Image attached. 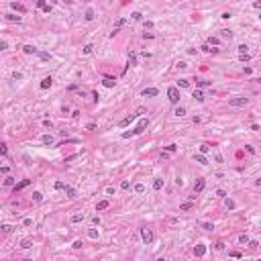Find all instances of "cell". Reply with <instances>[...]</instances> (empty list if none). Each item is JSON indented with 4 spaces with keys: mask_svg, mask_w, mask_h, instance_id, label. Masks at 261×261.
Returning <instances> with one entry per match:
<instances>
[{
    "mask_svg": "<svg viewBox=\"0 0 261 261\" xmlns=\"http://www.w3.org/2000/svg\"><path fill=\"white\" fill-rule=\"evenodd\" d=\"M202 229H204V230H212V229H214V224H212V223H202Z\"/></svg>",
    "mask_w": 261,
    "mask_h": 261,
    "instance_id": "d590c367",
    "label": "cell"
},
{
    "mask_svg": "<svg viewBox=\"0 0 261 261\" xmlns=\"http://www.w3.org/2000/svg\"><path fill=\"white\" fill-rule=\"evenodd\" d=\"M216 196H220V198H226V192H224V190H216Z\"/></svg>",
    "mask_w": 261,
    "mask_h": 261,
    "instance_id": "bcb514c9",
    "label": "cell"
},
{
    "mask_svg": "<svg viewBox=\"0 0 261 261\" xmlns=\"http://www.w3.org/2000/svg\"><path fill=\"white\" fill-rule=\"evenodd\" d=\"M108 206H110V202H108V200H100L98 204H96V210H106Z\"/></svg>",
    "mask_w": 261,
    "mask_h": 261,
    "instance_id": "5bb4252c",
    "label": "cell"
},
{
    "mask_svg": "<svg viewBox=\"0 0 261 261\" xmlns=\"http://www.w3.org/2000/svg\"><path fill=\"white\" fill-rule=\"evenodd\" d=\"M33 224V218H25V226H31Z\"/></svg>",
    "mask_w": 261,
    "mask_h": 261,
    "instance_id": "6f0895ef",
    "label": "cell"
},
{
    "mask_svg": "<svg viewBox=\"0 0 261 261\" xmlns=\"http://www.w3.org/2000/svg\"><path fill=\"white\" fill-rule=\"evenodd\" d=\"M245 149H247V151H249V153H251V155L255 153V149H253V147H251V145H245Z\"/></svg>",
    "mask_w": 261,
    "mask_h": 261,
    "instance_id": "94428289",
    "label": "cell"
},
{
    "mask_svg": "<svg viewBox=\"0 0 261 261\" xmlns=\"http://www.w3.org/2000/svg\"><path fill=\"white\" fill-rule=\"evenodd\" d=\"M137 112H135V114H130V116H127V118H124V120H120V123H118V127H127V124H130L133 123V120H135V118H137Z\"/></svg>",
    "mask_w": 261,
    "mask_h": 261,
    "instance_id": "ba28073f",
    "label": "cell"
},
{
    "mask_svg": "<svg viewBox=\"0 0 261 261\" xmlns=\"http://www.w3.org/2000/svg\"><path fill=\"white\" fill-rule=\"evenodd\" d=\"M12 80H23V74H21V71H14V74H12Z\"/></svg>",
    "mask_w": 261,
    "mask_h": 261,
    "instance_id": "7bdbcfd3",
    "label": "cell"
},
{
    "mask_svg": "<svg viewBox=\"0 0 261 261\" xmlns=\"http://www.w3.org/2000/svg\"><path fill=\"white\" fill-rule=\"evenodd\" d=\"M173 114H176V116H184L186 114V108L184 106H177L176 110H173Z\"/></svg>",
    "mask_w": 261,
    "mask_h": 261,
    "instance_id": "484cf974",
    "label": "cell"
},
{
    "mask_svg": "<svg viewBox=\"0 0 261 261\" xmlns=\"http://www.w3.org/2000/svg\"><path fill=\"white\" fill-rule=\"evenodd\" d=\"M80 2H88V0H80Z\"/></svg>",
    "mask_w": 261,
    "mask_h": 261,
    "instance_id": "be15d7a7",
    "label": "cell"
},
{
    "mask_svg": "<svg viewBox=\"0 0 261 261\" xmlns=\"http://www.w3.org/2000/svg\"><path fill=\"white\" fill-rule=\"evenodd\" d=\"M239 53H247V45H241V47H239Z\"/></svg>",
    "mask_w": 261,
    "mask_h": 261,
    "instance_id": "9f6ffc18",
    "label": "cell"
},
{
    "mask_svg": "<svg viewBox=\"0 0 261 261\" xmlns=\"http://www.w3.org/2000/svg\"><path fill=\"white\" fill-rule=\"evenodd\" d=\"M88 237H90V239H98V230H96V229H90V230H88Z\"/></svg>",
    "mask_w": 261,
    "mask_h": 261,
    "instance_id": "f546056e",
    "label": "cell"
},
{
    "mask_svg": "<svg viewBox=\"0 0 261 261\" xmlns=\"http://www.w3.org/2000/svg\"><path fill=\"white\" fill-rule=\"evenodd\" d=\"M10 6H12V10H16V12H21V14H23V12H27V6H23V4H16V2H12Z\"/></svg>",
    "mask_w": 261,
    "mask_h": 261,
    "instance_id": "4fadbf2b",
    "label": "cell"
},
{
    "mask_svg": "<svg viewBox=\"0 0 261 261\" xmlns=\"http://www.w3.org/2000/svg\"><path fill=\"white\" fill-rule=\"evenodd\" d=\"M37 8H41L43 12H49V10H51V6L47 4L45 0H37Z\"/></svg>",
    "mask_w": 261,
    "mask_h": 261,
    "instance_id": "9c48e42d",
    "label": "cell"
},
{
    "mask_svg": "<svg viewBox=\"0 0 261 261\" xmlns=\"http://www.w3.org/2000/svg\"><path fill=\"white\" fill-rule=\"evenodd\" d=\"M129 65H137V55L129 53Z\"/></svg>",
    "mask_w": 261,
    "mask_h": 261,
    "instance_id": "4316f807",
    "label": "cell"
},
{
    "mask_svg": "<svg viewBox=\"0 0 261 261\" xmlns=\"http://www.w3.org/2000/svg\"><path fill=\"white\" fill-rule=\"evenodd\" d=\"M23 51H25V53H27V55L39 53V51H37V49H35V47H33V45H25V47H23Z\"/></svg>",
    "mask_w": 261,
    "mask_h": 261,
    "instance_id": "e0dca14e",
    "label": "cell"
},
{
    "mask_svg": "<svg viewBox=\"0 0 261 261\" xmlns=\"http://www.w3.org/2000/svg\"><path fill=\"white\" fill-rule=\"evenodd\" d=\"M224 204H226V208H230V210L235 208V202H233L230 198H226V200H224Z\"/></svg>",
    "mask_w": 261,
    "mask_h": 261,
    "instance_id": "74e56055",
    "label": "cell"
},
{
    "mask_svg": "<svg viewBox=\"0 0 261 261\" xmlns=\"http://www.w3.org/2000/svg\"><path fill=\"white\" fill-rule=\"evenodd\" d=\"M165 149H167V151H169V153H173V151H176V149H177V147H176V145H167V147H165Z\"/></svg>",
    "mask_w": 261,
    "mask_h": 261,
    "instance_id": "681fc988",
    "label": "cell"
},
{
    "mask_svg": "<svg viewBox=\"0 0 261 261\" xmlns=\"http://www.w3.org/2000/svg\"><path fill=\"white\" fill-rule=\"evenodd\" d=\"M220 37H223V39H229V41H230V39H233V31H229V29H223V31H220Z\"/></svg>",
    "mask_w": 261,
    "mask_h": 261,
    "instance_id": "ffe728a7",
    "label": "cell"
},
{
    "mask_svg": "<svg viewBox=\"0 0 261 261\" xmlns=\"http://www.w3.org/2000/svg\"><path fill=\"white\" fill-rule=\"evenodd\" d=\"M0 153H2V155H6V153H8V147H6V145H2V149H0Z\"/></svg>",
    "mask_w": 261,
    "mask_h": 261,
    "instance_id": "680465c9",
    "label": "cell"
},
{
    "mask_svg": "<svg viewBox=\"0 0 261 261\" xmlns=\"http://www.w3.org/2000/svg\"><path fill=\"white\" fill-rule=\"evenodd\" d=\"M216 249H218V251H223V249H224V243H223V241H218V243H216Z\"/></svg>",
    "mask_w": 261,
    "mask_h": 261,
    "instance_id": "c3c4849f",
    "label": "cell"
},
{
    "mask_svg": "<svg viewBox=\"0 0 261 261\" xmlns=\"http://www.w3.org/2000/svg\"><path fill=\"white\" fill-rule=\"evenodd\" d=\"M86 129H88V130H96V124L90 123V124H86Z\"/></svg>",
    "mask_w": 261,
    "mask_h": 261,
    "instance_id": "f5cc1de1",
    "label": "cell"
},
{
    "mask_svg": "<svg viewBox=\"0 0 261 261\" xmlns=\"http://www.w3.org/2000/svg\"><path fill=\"white\" fill-rule=\"evenodd\" d=\"M135 112H137V114H139V116H141V114H145V112H147V110H145V108H137V110H135Z\"/></svg>",
    "mask_w": 261,
    "mask_h": 261,
    "instance_id": "11a10c76",
    "label": "cell"
},
{
    "mask_svg": "<svg viewBox=\"0 0 261 261\" xmlns=\"http://www.w3.org/2000/svg\"><path fill=\"white\" fill-rule=\"evenodd\" d=\"M41 141H43L45 145H53V137H51V135H43V137H41Z\"/></svg>",
    "mask_w": 261,
    "mask_h": 261,
    "instance_id": "7402d4cb",
    "label": "cell"
},
{
    "mask_svg": "<svg viewBox=\"0 0 261 261\" xmlns=\"http://www.w3.org/2000/svg\"><path fill=\"white\" fill-rule=\"evenodd\" d=\"M202 51H204V53H218V49H216V47L212 49L208 43H206V45H202Z\"/></svg>",
    "mask_w": 261,
    "mask_h": 261,
    "instance_id": "ac0fdd59",
    "label": "cell"
},
{
    "mask_svg": "<svg viewBox=\"0 0 261 261\" xmlns=\"http://www.w3.org/2000/svg\"><path fill=\"white\" fill-rule=\"evenodd\" d=\"M239 243H241V245H247V243H249V237H247V235H241V237H239Z\"/></svg>",
    "mask_w": 261,
    "mask_h": 261,
    "instance_id": "d6a6232c",
    "label": "cell"
},
{
    "mask_svg": "<svg viewBox=\"0 0 261 261\" xmlns=\"http://www.w3.org/2000/svg\"><path fill=\"white\" fill-rule=\"evenodd\" d=\"M204 86H210V82H206V80H200V82H198V88H204Z\"/></svg>",
    "mask_w": 261,
    "mask_h": 261,
    "instance_id": "ee69618b",
    "label": "cell"
},
{
    "mask_svg": "<svg viewBox=\"0 0 261 261\" xmlns=\"http://www.w3.org/2000/svg\"><path fill=\"white\" fill-rule=\"evenodd\" d=\"M204 188H206V180H196V184H194V192L200 194Z\"/></svg>",
    "mask_w": 261,
    "mask_h": 261,
    "instance_id": "277c9868",
    "label": "cell"
},
{
    "mask_svg": "<svg viewBox=\"0 0 261 261\" xmlns=\"http://www.w3.org/2000/svg\"><path fill=\"white\" fill-rule=\"evenodd\" d=\"M204 253H206V245H196L194 247V255H196V257H204Z\"/></svg>",
    "mask_w": 261,
    "mask_h": 261,
    "instance_id": "52a82bcc",
    "label": "cell"
},
{
    "mask_svg": "<svg viewBox=\"0 0 261 261\" xmlns=\"http://www.w3.org/2000/svg\"><path fill=\"white\" fill-rule=\"evenodd\" d=\"M147 29H153V23H151V21H145V31Z\"/></svg>",
    "mask_w": 261,
    "mask_h": 261,
    "instance_id": "f907efd6",
    "label": "cell"
},
{
    "mask_svg": "<svg viewBox=\"0 0 261 261\" xmlns=\"http://www.w3.org/2000/svg\"><path fill=\"white\" fill-rule=\"evenodd\" d=\"M192 206H194V200H188V202H184V204L180 206V210L186 212V210H192Z\"/></svg>",
    "mask_w": 261,
    "mask_h": 261,
    "instance_id": "9a60e30c",
    "label": "cell"
},
{
    "mask_svg": "<svg viewBox=\"0 0 261 261\" xmlns=\"http://www.w3.org/2000/svg\"><path fill=\"white\" fill-rule=\"evenodd\" d=\"M192 96H194L196 100H198V102H202V100H204V94L200 92V90H194V92H192Z\"/></svg>",
    "mask_w": 261,
    "mask_h": 261,
    "instance_id": "d4e9b609",
    "label": "cell"
},
{
    "mask_svg": "<svg viewBox=\"0 0 261 261\" xmlns=\"http://www.w3.org/2000/svg\"><path fill=\"white\" fill-rule=\"evenodd\" d=\"M133 18H135V21H141V18H143V14H141V12H133Z\"/></svg>",
    "mask_w": 261,
    "mask_h": 261,
    "instance_id": "f6af8a7d",
    "label": "cell"
},
{
    "mask_svg": "<svg viewBox=\"0 0 261 261\" xmlns=\"http://www.w3.org/2000/svg\"><path fill=\"white\" fill-rule=\"evenodd\" d=\"M220 18H224V21H229V18H230V12H223V14H220Z\"/></svg>",
    "mask_w": 261,
    "mask_h": 261,
    "instance_id": "db71d44e",
    "label": "cell"
},
{
    "mask_svg": "<svg viewBox=\"0 0 261 261\" xmlns=\"http://www.w3.org/2000/svg\"><path fill=\"white\" fill-rule=\"evenodd\" d=\"M31 184V180H23V182H18V184H14L12 188H14V192H21V190H25L27 186Z\"/></svg>",
    "mask_w": 261,
    "mask_h": 261,
    "instance_id": "8992f818",
    "label": "cell"
},
{
    "mask_svg": "<svg viewBox=\"0 0 261 261\" xmlns=\"http://www.w3.org/2000/svg\"><path fill=\"white\" fill-rule=\"evenodd\" d=\"M92 49H94L92 45H84V49H82V51H84L86 55H90V53H92Z\"/></svg>",
    "mask_w": 261,
    "mask_h": 261,
    "instance_id": "f35d334b",
    "label": "cell"
},
{
    "mask_svg": "<svg viewBox=\"0 0 261 261\" xmlns=\"http://www.w3.org/2000/svg\"><path fill=\"white\" fill-rule=\"evenodd\" d=\"M51 84H53V78L51 76H47L41 80V90H47V88H51Z\"/></svg>",
    "mask_w": 261,
    "mask_h": 261,
    "instance_id": "5b68a950",
    "label": "cell"
},
{
    "mask_svg": "<svg viewBox=\"0 0 261 261\" xmlns=\"http://www.w3.org/2000/svg\"><path fill=\"white\" fill-rule=\"evenodd\" d=\"M239 59L245 63V61H249V59H251V55H249V53H239Z\"/></svg>",
    "mask_w": 261,
    "mask_h": 261,
    "instance_id": "83f0119b",
    "label": "cell"
},
{
    "mask_svg": "<svg viewBox=\"0 0 261 261\" xmlns=\"http://www.w3.org/2000/svg\"><path fill=\"white\" fill-rule=\"evenodd\" d=\"M230 257H235V259H239V257H243V255H241V251H230Z\"/></svg>",
    "mask_w": 261,
    "mask_h": 261,
    "instance_id": "ab89813d",
    "label": "cell"
},
{
    "mask_svg": "<svg viewBox=\"0 0 261 261\" xmlns=\"http://www.w3.org/2000/svg\"><path fill=\"white\" fill-rule=\"evenodd\" d=\"M53 188H55V190H65V184H63V182H55Z\"/></svg>",
    "mask_w": 261,
    "mask_h": 261,
    "instance_id": "e575fe53",
    "label": "cell"
},
{
    "mask_svg": "<svg viewBox=\"0 0 261 261\" xmlns=\"http://www.w3.org/2000/svg\"><path fill=\"white\" fill-rule=\"evenodd\" d=\"M21 247H23V249H29V247H33V243H31V241H23Z\"/></svg>",
    "mask_w": 261,
    "mask_h": 261,
    "instance_id": "60d3db41",
    "label": "cell"
},
{
    "mask_svg": "<svg viewBox=\"0 0 261 261\" xmlns=\"http://www.w3.org/2000/svg\"><path fill=\"white\" fill-rule=\"evenodd\" d=\"M253 6H255V8H261V0H257V2H255Z\"/></svg>",
    "mask_w": 261,
    "mask_h": 261,
    "instance_id": "6125c7cd",
    "label": "cell"
},
{
    "mask_svg": "<svg viewBox=\"0 0 261 261\" xmlns=\"http://www.w3.org/2000/svg\"><path fill=\"white\" fill-rule=\"evenodd\" d=\"M82 220H84V212H82V214H74L71 218H69L71 224H78V223H82Z\"/></svg>",
    "mask_w": 261,
    "mask_h": 261,
    "instance_id": "7c38bea8",
    "label": "cell"
},
{
    "mask_svg": "<svg viewBox=\"0 0 261 261\" xmlns=\"http://www.w3.org/2000/svg\"><path fill=\"white\" fill-rule=\"evenodd\" d=\"M161 188H163V180H161V177H157V180L153 182V190H161Z\"/></svg>",
    "mask_w": 261,
    "mask_h": 261,
    "instance_id": "cb8c5ba5",
    "label": "cell"
},
{
    "mask_svg": "<svg viewBox=\"0 0 261 261\" xmlns=\"http://www.w3.org/2000/svg\"><path fill=\"white\" fill-rule=\"evenodd\" d=\"M135 192H137V194H143V192H145V186H143V184H137V186H135Z\"/></svg>",
    "mask_w": 261,
    "mask_h": 261,
    "instance_id": "836d02e7",
    "label": "cell"
},
{
    "mask_svg": "<svg viewBox=\"0 0 261 261\" xmlns=\"http://www.w3.org/2000/svg\"><path fill=\"white\" fill-rule=\"evenodd\" d=\"M177 86H180V88H188L190 82H188V80H177Z\"/></svg>",
    "mask_w": 261,
    "mask_h": 261,
    "instance_id": "1f68e13d",
    "label": "cell"
},
{
    "mask_svg": "<svg viewBox=\"0 0 261 261\" xmlns=\"http://www.w3.org/2000/svg\"><path fill=\"white\" fill-rule=\"evenodd\" d=\"M141 237H143V241H145L147 245H151V243H153V230L151 229H141Z\"/></svg>",
    "mask_w": 261,
    "mask_h": 261,
    "instance_id": "7a4b0ae2",
    "label": "cell"
},
{
    "mask_svg": "<svg viewBox=\"0 0 261 261\" xmlns=\"http://www.w3.org/2000/svg\"><path fill=\"white\" fill-rule=\"evenodd\" d=\"M147 123H149V120H147V118H143V120L137 124V129H135V135H141V133H143V129L147 127Z\"/></svg>",
    "mask_w": 261,
    "mask_h": 261,
    "instance_id": "8fae6325",
    "label": "cell"
},
{
    "mask_svg": "<svg viewBox=\"0 0 261 261\" xmlns=\"http://www.w3.org/2000/svg\"><path fill=\"white\" fill-rule=\"evenodd\" d=\"M167 98H169V102H171V104H177V102H180V90H177V88H173V86H171V88H167Z\"/></svg>",
    "mask_w": 261,
    "mask_h": 261,
    "instance_id": "6da1fadb",
    "label": "cell"
},
{
    "mask_svg": "<svg viewBox=\"0 0 261 261\" xmlns=\"http://www.w3.org/2000/svg\"><path fill=\"white\" fill-rule=\"evenodd\" d=\"M4 186H6V188H10V186H14V177H10V176H8L6 180H4Z\"/></svg>",
    "mask_w": 261,
    "mask_h": 261,
    "instance_id": "f1b7e54d",
    "label": "cell"
},
{
    "mask_svg": "<svg viewBox=\"0 0 261 261\" xmlns=\"http://www.w3.org/2000/svg\"><path fill=\"white\" fill-rule=\"evenodd\" d=\"M33 200H35V202H41V200H43L41 192H33Z\"/></svg>",
    "mask_w": 261,
    "mask_h": 261,
    "instance_id": "8d00e7d4",
    "label": "cell"
},
{
    "mask_svg": "<svg viewBox=\"0 0 261 261\" xmlns=\"http://www.w3.org/2000/svg\"><path fill=\"white\" fill-rule=\"evenodd\" d=\"M102 84L106 86V88H114L116 80H112V78H104V80H102Z\"/></svg>",
    "mask_w": 261,
    "mask_h": 261,
    "instance_id": "2e32d148",
    "label": "cell"
},
{
    "mask_svg": "<svg viewBox=\"0 0 261 261\" xmlns=\"http://www.w3.org/2000/svg\"><path fill=\"white\" fill-rule=\"evenodd\" d=\"M157 94H159V90H157V88H145V90H143V96H157Z\"/></svg>",
    "mask_w": 261,
    "mask_h": 261,
    "instance_id": "30bf717a",
    "label": "cell"
},
{
    "mask_svg": "<svg viewBox=\"0 0 261 261\" xmlns=\"http://www.w3.org/2000/svg\"><path fill=\"white\" fill-rule=\"evenodd\" d=\"M194 159H196V161L198 163H202V165H206V157H204V153H198V155H194Z\"/></svg>",
    "mask_w": 261,
    "mask_h": 261,
    "instance_id": "44dd1931",
    "label": "cell"
},
{
    "mask_svg": "<svg viewBox=\"0 0 261 261\" xmlns=\"http://www.w3.org/2000/svg\"><path fill=\"white\" fill-rule=\"evenodd\" d=\"M4 18H6V21H10V23H21V16H16V14H4Z\"/></svg>",
    "mask_w": 261,
    "mask_h": 261,
    "instance_id": "603a6c76",
    "label": "cell"
},
{
    "mask_svg": "<svg viewBox=\"0 0 261 261\" xmlns=\"http://www.w3.org/2000/svg\"><path fill=\"white\" fill-rule=\"evenodd\" d=\"M129 182H127V180H124V182H120V188H123V190H129Z\"/></svg>",
    "mask_w": 261,
    "mask_h": 261,
    "instance_id": "7dc6e473",
    "label": "cell"
},
{
    "mask_svg": "<svg viewBox=\"0 0 261 261\" xmlns=\"http://www.w3.org/2000/svg\"><path fill=\"white\" fill-rule=\"evenodd\" d=\"M177 67H180V69H186V67H188V63H184V61H180V63H177Z\"/></svg>",
    "mask_w": 261,
    "mask_h": 261,
    "instance_id": "91938a15",
    "label": "cell"
},
{
    "mask_svg": "<svg viewBox=\"0 0 261 261\" xmlns=\"http://www.w3.org/2000/svg\"><path fill=\"white\" fill-rule=\"evenodd\" d=\"M249 100L247 98H230L229 100V106H235V108H241V106H247Z\"/></svg>",
    "mask_w": 261,
    "mask_h": 261,
    "instance_id": "3957f363",
    "label": "cell"
},
{
    "mask_svg": "<svg viewBox=\"0 0 261 261\" xmlns=\"http://www.w3.org/2000/svg\"><path fill=\"white\" fill-rule=\"evenodd\" d=\"M143 37H145V39H153L155 35H153V33H147V31H145V33H143Z\"/></svg>",
    "mask_w": 261,
    "mask_h": 261,
    "instance_id": "816d5d0a",
    "label": "cell"
},
{
    "mask_svg": "<svg viewBox=\"0 0 261 261\" xmlns=\"http://www.w3.org/2000/svg\"><path fill=\"white\" fill-rule=\"evenodd\" d=\"M65 194H67V198H76V196H78L76 190H74L71 186H65Z\"/></svg>",
    "mask_w": 261,
    "mask_h": 261,
    "instance_id": "d6986e66",
    "label": "cell"
},
{
    "mask_svg": "<svg viewBox=\"0 0 261 261\" xmlns=\"http://www.w3.org/2000/svg\"><path fill=\"white\" fill-rule=\"evenodd\" d=\"M92 18H94V10L88 8V10H86V21H92Z\"/></svg>",
    "mask_w": 261,
    "mask_h": 261,
    "instance_id": "4dcf8cb0",
    "label": "cell"
},
{
    "mask_svg": "<svg viewBox=\"0 0 261 261\" xmlns=\"http://www.w3.org/2000/svg\"><path fill=\"white\" fill-rule=\"evenodd\" d=\"M208 151H210L208 145H200V153H208Z\"/></svg>",
    "mask_w": 261,
    "mask_h": 261,
    "instance_id": "b9f144b4",
    "label": "cell"
}]
</instances>
